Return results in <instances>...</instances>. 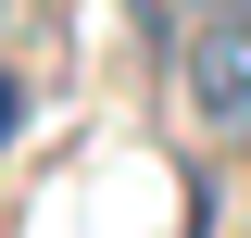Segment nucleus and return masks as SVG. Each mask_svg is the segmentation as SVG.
<instances>
[{"label": "nucleus", "mask_w": 251, "mask_h": 238, "mask_svg": "<svg viewBox=\"0 0 251 238\" xmlns=\"http://www.w3.org/2000/svg\"><path fill=\"white\" fill-rule=\"evenodd\" d=\"M176 100H188V125L214 150H251V13H214L176 50Z\"/></svg>", "instance_id": "1"}, {"label": "nucleus", "mask_w": 251, "mask_h": 238, "mask_svg": "<svg viewBox=\"0 0 251 238\" xmlns=\"http://www.w3.org/2000/svg\"><path fill=\"white\" fill-rule=\"evenodd\" d=\"M13 113H25V88H13V75H0V150H13Z\"/></svg>", "instance_id": "2"}, {"label": "nucleus", "mask_w": 251, "mask_h": 238, "mask_svg": "<svg viewBox=\"0 0 251 238\" xmlns=\"http://www.w3.org/2000/svg\"><path fill=\"white\" fill-rule=\"evenodd\" d=\"M188 13H201V25H214V13H251V0H188Z\"/></svg>", "instance_id": "3"}]
</instances>
